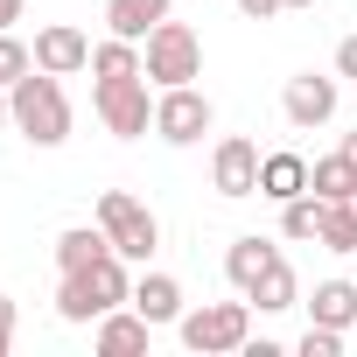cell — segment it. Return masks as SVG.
I'll return each instance as SVG.
<instances>
[{
	"instance_id": "cell-26",
	"label": "cell",
	"mask_w": 357,
	"mask_h": 357,
	"mask_svg": "<svg viewBox=\"0 0 357 357\" xmlns=\"http://www.w3.org/2000/svg\"><path fill=\"white\" fill-rule=\"evenodd\" d=\"M336 77H357V36L336 43Z\"/></svg>"
},
{
	"instance_id": "cell-11",
	"label": "cell",
	"mask_w": 357,
	"mask_h": 357,
	"mask_svg": "<svg viewBox=\"0 0 357 357\" xmlns=\"http://www.w3.org/2000/svg\"><path fill=\"white\" fill-rule=\"evenodd\" d=\"M147 336H154V322H147L133 301H119L112 315H98V336H91V343H98L105 357H140V350H147Z\"/></svg>"
},
{
	"instance_id": "cell-4",
	"label": "cell",
	"mask_w": 357,
	"mask_h": 357,
	"mask_svg": "<svg viewBox=\"0 0 357 357\" xmlns=\"http://www.w3.org/2000/svg\"><path fill=\"white\" fill-rule=\"evenodd\" d=\"M98 225H105V238H112V252L119 259H154V245H161V225H154V211L140 204V197H126V190H98Z\"/></svg>"
},
{
	"instance_id": "cell-21",
	"label": "cell",
	"mask_w": 357,
	"mask_h": 357,
	"mask_svg": "<svg viewBox=\"0 0 357 357\" xmlns=\"http://www.w3.org/2000/svg\"><path fill=\"white\" fill-rule=\"evenodd\" d=\"M126 70H140V43L112 36V43H98V50H91V77H126Z\"/></svg>"
},
{
	"instance_id": "cell-27",
	"label": "cell",
	"mask_w": 357,
	"mask_h": 357,
	"mask_svg": "<svg viewBox=\"0 0 357 357\" xmlns=\"http://www.w3.org/2000/svg\"><path fill=\"white\" fill-rule=\"evenodd\" d=\"M8 350H15V301L0 294V357H8Z\"/></svg>"
},
{
	"instance_id": "cell-13",
	"label": "cell",
	"mask_w": 357,
	"mask_h": 357,
	"mask_svg": "<svg viewBox=\"0 0 357 357\" xmlns=\"http://www.w3.org/2000/svg\"><path fill=\"white\" fill-rule=\"evenodd\" d=\"M168 8H175V0H105V22H112V36L147 43V36L168 22Z\"/></svg>"
},
{
	"instance_id": "cell-10",
	"label": "cell",
	"mask_w": 357,
	"mask_h": 357,
	"mask_svg": "<svg viewBox=\"0 0 357 357\" xmlns=\"http://www.w3.org/2000/svg\"><path fill=\"white\" fill-rule=\"evenodd\" d=\"M36 70H56V77L91 70V36H84V29H70V22L36 29Z\"/></svg>"
},
{
	"instance_id": "cell-22",
	"label": "cell",
	"mask_w": 357,
	"mask_h": 357,
	"mask_svg": "<svg viewBox=\"0 0 357 357\" xmlns=\"http://www.w3.org/2000/svg\"><path fill=\"white\" fill-rule=\"evenodd\" d=\"M315 245H329V252H357V211H350V204H329Z\"/></svg>"
},
{
	"instance_id": "cell-23",
	"label": "cell",
	"mask_w": 357,
	"mask_h": 357,
	"mask_svg": "<svg viewBox=\"0 0 357 357\" xmlns=\"http://www.w3.org/2000/svg\"><path fill=\"white\" fill-rule=\"evenodd\" d=\"M36 70V50L15 36V29H0V84H15V77H29Z\"/></svg>"
},
{
	"instance_id": "cell-24",
	"label": "cell",
	"mask_w": 357,
	"mask_h": 357,
	"mask_svg": "<svg viewBox=\"0 0 357 357\" xmlns=\"http://www.w3.org/2000/svg\"><path fill=\"white\" fill-rule=\"evenodd\" d=\"M343 350V329H322V322H308V336H301V357H336Z\"/></svg>"
},
{
	"instance_id": "cell-9",
	"label": "cell",
	"mask_w": 357,
	"mask_h": 357,
	"mask_svg": "<svg viewBox=\"0 0 357 357\" xmlns=\"http://www.w3.org/2000/svg\"><path fill=\"white\" fill-rule=\"evenodd\" d=\"M280 112H287V126H329L336 119V77H315V70H301V77H287V91H280Z\"/></svg>"
},
{
	"instance_id": "cell-31",
	"label": "cell",
	"mask_w": 357,
	"mask_h": 357,
	"mask_svg": "<svg viewBox=\"0 0 357 357\" xmlns=\"http://www.w3.org/2000/svg\"><path fill=\"white\" fill-rule=\"evenodd\" d=\"M287 8H315V0H287Z\"/></svg>"
},
{
	"instance_id": "cell-30",
	"label": "cell",
	"mask_w": 357,
	"mask_h": 357,
	"mask_svg": "<svg viewBox=\"0 0 357 357\" xmlns=\"http://www.w3.org/2000/svg\"><path fill=\"white\" fill-rule=\"evenodd\" d=\"M0 126H15V112H8V84H0Z\"/></svg>"
},
{
	"instance_id": "cell-25",
	"label": "cell",
	"mask_w": 357,
	"mask_h": 357,
	"mask_svg": "<svg viewBox=\"0 0 357 357\" xmlns=\"http://www.w3.org/2000/svg\"><path fill=\"white\" fill-rule=\"evenodd\" d=\"M280 8H287V0H238V15H245V22H273Z\"/></svg>"
},
{
	"instance_id": "cell-5",
	"label": "cell",
	"mask_w": 357,
	"mask_h": 357,
	"mask_svg": "<svg viewBox=\"0 0 357 357\" xmlns=\"http://www.w3.org/2000/svg\"><path fill=\"white\" fill-rule=\"evenodd\" d=\"M175 329H183V343H190L197 357L245 350V336H252V301H211V308H190Z\"/></svg>"
},
{
	"instance_id": "cell-3",
	"label": "cell",
	"mask_w": 357,
	"mask_h": 357,
	"mask_svg": "<svg viewBox=\"0 0 357 357\" xmlns=\"http://www.w3.org/2000/svg\"><path fill=\"white\" fill-rule=\"evenodd\" d=\"M140 70H147L154 91L197 84V77H204V43H197V29H190V22H161V29L140 43Z\"/></svg>"
},
{
	"instance_id": "cell-8",
	"label": "cell",
	"mask_w": 357,
	"mask_h": 357,
	"mask_svg": "<svg viewBox=\"0 0 357 357\" xmlns=\"http://www.w3.org/2000/svg\"><path fill=\"white\" fill-rule=\"evenodd\" d=\"M211 190L218 197H259V147L245 133H225L211 154Z\"/></svg>"
},
{
	"instance_id": "cell-28",
	"label": "cell",
	"mask_w": 357,
	"mask_h": 357,
	"mask_svg": "<svg viewBox=\"0 0 357 357\" xmlns=\"http://www.w3.org/2000/svg\"><path fill=\"white\" fill-rule=\"evenodd\" d=\"M22 22V0H0V29H15Z\"/></svg>"
},
{
	"instance_id": "cell-29",
	"label": "cell",
	"mask_w": 357,
	"mask_h": 357,
	"mask_svg": "<svg viewBox=\"0 0 357 357\" xmlns=\"http://www.w3.org/2000/svg\"><path fill=\"white\" fill-rule=\"evenodd\" d=\"M343 161H350V168H357V133H343Z\"/></svg>"
},
{
	"instance_id": "cell-20",
	"label": "cell",
	"mask_w": 357,
	"mask_h": 357,
	"mask_svg": "<svg viewBox=\"0 0 357 357\" xmlns=\"http://www.w3.org/2000/svg\"><path fill=\"white\" fill-rule=\"evenodd\" d=\"M322 211H329V204H322V197L308 190V197L280 204V231H287V238H322Z\"/></svg>"
},
{
	"instance_id": "cell-16",
	"label": "cell",
	"mask_w": 357,
	"mask_h": 357,
	"mask_svg": "<svg viewBox=\"0 0 357 357\" xmlns=\"http://www.w3.org/2000/svg\"><path fill=\"white\" fill-rule=\"evenodd\" d=\"M308 190H315L322 204H350V197H357V168L343 161V147H336V154H322V161L308 168Z\"/></svg>"
},
{
	"instance_id": "cell-12",
	"label": "cell",
	"mask_w": 357,
	"mask_h": 357,
	"mask_svg": "<svg viewBox=\"0 0 357 357\" xmlns=\"http://www.w3.org/2000/svg\"><path fill=\"white\" fill-rule=\"evenodd\" d=\"M280 252H273V238H259V231H245V238H231V252H225V280L238 287V294H252L259 280H266V266H273Z\"/></svg>"
},
{
	"instance_id": "cell-17",
	"label": "cell",
	"mask_w": 357,
	"mask_h": 357,
	"mask_svg": "<svg viewBox=\"0 0 357 357\" xmlns=\"http://www.w3.org/2000/svg\"><path fill=\"white\" fill-rule=\"evenodd\" d=\"M245 301H252L259 315H280V308H294V301H301V280H294V266H287V259H273V266H266V280H259Z\"/></svg>"
},
{
	"instance_id": "cell-14",
	"label": "cell",
	"mask_w": 357,
	"mask_h": 357,
	"mask_svg": "<svg viewBox=\"0 0 357 357\" xmlns=\"http://www.w3.org/2000/svg\"><path fill=\"white\" fill-rule=\"evenodd\" d=\"M259 197H273V204L308 197V161L301 154H259Z\"/></svg>"
},
{
	"instance_id": "cell-7",
	"label": "cell",
	"mask_w": 357,
	"mask_h": 357,
	"mask_svg": "<svg viewBox=\"0 0 357 357\" xmlns=\"http://www.w3.org/2000/svg\"><path fill=\"white\" fill-rule=\"evenodd\" d=\"M211 98L197 91V84H168L161 98H154V133L168 140V147H197L204 133H211Z\"/></svg>"
},
{
	"instance_id": "cell-1",
	"label": "cell",
	"mask_w": 357,
	"mask_h": 357,
	"mask_svg": "<svg viewBox=\"0 0 357 357\" xmlns=\"http://www.w3.org/2000/svg\"><path fill=\"white\" fill-rule=\"evenodd\" d=\"M8 112H15V133L36 140V147H63L70 140V98H63V77L56 70H29L8 84Z\"/></svg>"
},
{
	"instance_id": "cell-32",
	"label": "cell",
	"mask_w": 357,
	"mask_h": 357,
	"mask_svg": "<svg viewBox=\"0 0 357 357\" xmlns=\"http://www.w3.org/2000/svg\"><path fill=\"white\" fill-rule=\"evenodd\" d=\"M350 211H357V197H350Z\"/></svg>"
},
{
	"instance_id": "cell-15",
	"label": "cell",
	"mask_w": 357,
	"mask_h": 357,
	"mask_svg": "<svg viewBox=\"0 0 357 357\" xmlns=\"http://www.w3.org/2000/svg\"><path fill=\"white\" fill-rule=\"evenodd\" d=\"M133 308L161 329V322H183V287H175L168 273H140L133 280Z\"/></svg>"
},
{
	"instance_id": "cell-18",
	"label": "cell",
	"mask_w": 357,
	"mask_h": 357,
	"mask_svg": "<svg viewBox=\"0 0 357 357\" xmlns=\"http://www.w3.org/2000/svg\"><path fill=\"white\" fill-rule=\"evenodd\" d=\"M308 308H315L322 329H357V287H350V280H322Z\"/></svg>"
},
{
	"instance_id": "cell-6",
	"label": "cell",
	"mask_w": 357,
	"mask_h": 357,
	"mask_svg": "<svg viewBox=\"0 0 357 357\" xmlns=\"http://www.w3.org/2000/svg\"><path fill=\"white\" fill-rule=\"evenodd\" d=\"M91 105L105 119V133L119 140H140L154 126V98H147V70H126V77H98L91 84Z\"/></svg>"
},
{
	"instance_id": "cell-2",
	"label": "cell",
	"mask_w": 357,
	"mask_h": 357,
	"mask_svg": "<svg viewBox=\"0 0 357 357\" xmlns=\"http://www.w3.org/2000/svg\"><path fill=\"white\" fill-rule=\"evenodd\" d=\"M119 301H133V280H126V259L119 252H98L91 266H70L56 280V315L63 322H98L112 315Z\"/></svg>"
},
{
	"instance_id": "cell-19",
	"label": "cell",
	"mask_w": 357,
	"mask_h": 357,
	"mask_svg": "<svg viewBox=\"0 0 357 357\" xmlns=\"http://www.w3.org/2000/svg\"><path fill=\"white\" fill-rule=\"evenodd\" d=\"M98 252H112L105 225H70V231L56 238V266H63V273H70V266H91Z\"/></svg>"
}]
</instances>
